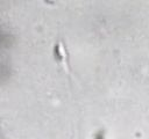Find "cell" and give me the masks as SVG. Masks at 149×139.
<instances>
[{"label":"cell","instance_id":"cell-1","mask_svg":"<svg viewBox=\"0 0 149 139\" xmlns=\"http://www.w3.org/2000/svg\"><path fill=\"white\" fill-rule=\"evenodd\" d=\"M52 56L55 61L61 65L69 74L71 72V67H70V61H69V52L66 50V44L64 43L63 39H58L56 41V43L54 44L52 47Z\"/></svg>","mask_w":149,"mask_h":139},{"label":"cell","instance_id":"cell-2","mask_svg":"<svg viewBox=\"0 0 149 139\" xmlns=\"http://www.w3.org/2000/svg\"><path fill=\"white\" fill-rule=\"evenodd\" d=\"M92 139H107V133H106V129L105 127H99L97 129L93 134H92Z\"/></svg>","mask_w":149,"mask_h":139}]
</instances>
